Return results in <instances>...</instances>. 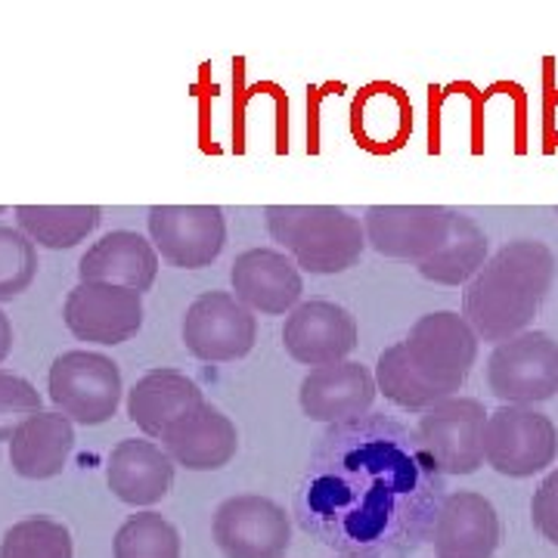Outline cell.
<instances>
[{
	"mask_svg": "<svg viewBox=\"0 0 558 558\" xmlns=\"http://www.w3.org/2000/svg\"><path fill=\"white\" fill-rule=\"evenodd\" d=\"M556 255L546 242L512 240L462 292V317L481 341L502 344L531 329L556 282Z\"/></svg>",
	"mask_w": 558,
	"mask_h": 558,
	"instance_id": "cell-1",
	"label": "cell"
},
{
	"mask_svg": "<svg viewBox=\"0 0 558 558\" xmlns=\"http://www.w3.org/2000/svg\"><path fill=\"white\" fill-rule=\"evenodd\" d=\"M264 218L270 240L314 277L351 270L366 248L363 220L339 205H267Z\"/></svg>",
	"mask_w": 558,
	"mask_h": 558,
	"instance_id": "cell-2",
	"label": "cell"
},
{
	"mask_svg": "<svg viewBox=\"0 0 558 558\" xmlns=\"http://www.w3.org/2000/svg\"><path fill=\"white\" fill-rule=\"evenodd\" d=\"M47 391L57 413L78 425H102L116 416L124 385L116 360L100 351L75 348V351H62L50 363Z\"/></svg>",
	"mask_w": 558,
	"mask_h": 558,
	"instance_id": "cell-3",
	"label": "cell"
},
{
	"mask_svg": "<svg viewBox=\"0 0 558 558\" xmlns=\"http://www.w3.org/2000/svg\"><path fill=\"white\" fill-rule=\"evenodd\" d=\"M403 344L418 376L444 398H457L478 360L481 339L457 311H432L410 326Z\"/></svg>",
	"mask_w": 558,
	"mask_h": 558,
	"instance_id": "cell-4",
	"label": "cell"
},
{
	"mask_svg": "<svg viewBox=\"0 0 558 558\" xmlns=\"http://www.w3.org/2000/svg\"><path fill=\"white\" fill-rule=\"evenodd\" d=\"M558 459V428L534 407H499L484 425V462L506 478H534Z\"/></svg>",
	"mask_w": 558,
	"mask_h": 558,
	"instance_id": "cell-5",
	"label": "cell"
},
{
	"mask_svg": "<svg viewBox=\"0 0 558 558\" xmlns=\"http://www.w3.org/2000/svg\"><path fill=\"white\" fill-rule=\"evenodd\" d=\"M487 388L506 407H534L558 395V341L527 329L487 357Z\"/></svg>",
	"mask_w": 558,
	"mask_h": 558,
	"instance_id": "cell-6",
	"label": "cell"
},
{
	"mask_svg": "<svg viewBox=\"0 0 558 558\" xmlns=\"http://www.w3.org/2000/svg\"><path fill=\"white\" fill-rule=\"evenodd\" d=\"M487 410L475 398H447L418 418V444L440 475H475L484 465Z\"/></svg>",
	"mask_w": 558,
	"mask_h": 558,
	"instance_id": "cell-7",
	"label": "cell"
},
{
	"mask_svg": "<svg viewBox=\"0 0 558 558\" xmlns=\"http://www.w3.org/2000/svg\"><path fill=\"white\" fill-rule=\"evenodd\" d=\"M183 348L205 363H233L252 354L258 317L233 292H202L180 323Z\"/></svg>",
	"mask_w": 558,
	"mask_h": 558,
	"instance_id": "cell-8",
	"label": "cell"
},
{
	"mask_svg": "<svg viewBox=\"0 0 558 558\" xmlns=\"http://www.w3.org/2000/svg\"><path fill=\"white\" fill-rule=\"evenodd\" d=\"M146 227L159 258L180 270L211 267L227 245V218L220 205H153Z\"/></svg>",
	"mask_w": 558,
	"mask_h": 558,
	"instance_id": "cell-9",
	"label": "cell"
},
{
	"mask_svg": "<svg viewBox=\"0 0 558 558\" xmlns=\"http://www.w3.org/2000/svg\"><path fill=\"white\" fill-rule=\"evenodd\" d=\"M453 208L447 205H369L363 211L366 245L381 258L422 264L450 236Z\"/></svg>",
	"mask_w": 558,
	"mask_h": 558,
	"instance_id": "cell-10",
	"label": "cell"
},
{
	"mask_svg": "<svg viewBox=\"0 0 558 558\" xmlns=\"http://www.w3.org/2000/svg\"><path fill=\"white\" fill-rule=\"evenodd\" d=\"M211 537L227 558H282L292 546V521L270 497L240 494L218 506Z\"/></svg>",
	"mask_w": 558,
	"mask_h": 558,
	"instance_id": "cell-11",
	"label": "cell"
},
{
	"mask_svg": "<svg viewBox=\"0 0 558 558\" xmlns=\"http://www.w3.org/2000/svg\"><path fill=\"white\" fill-rule=\"evenodd\" d=\"M62 319L78 341L116 348L143 329V295L124 286L78 279V286L65 295Z\"/></svg>",
	"mask_w": 558,
	"mask_h": 558,
	"instance_id": "cell-12",
	"label": "cell"
},
{
	"mask_svg": "<svg viewBox=\"0 0 558 558\" xmlns=\"http://www.w3.org/2000/svg\"><path fill=\"white\" fill-rule=\"evenodd\" d=\"M357 341V317L336 301H304L282 323L286 354L311 369L348 360Z\"/></svg>",
	"mask_w": 558,
	"mask_h": 558,
	"instance_id": "cell-13",
	"label": "cell"
},
{
	"mask_svg": "<svg viewBox=\"0 0 558 558\" xmlns=\"http://www.w3.org/2000/svg\"><path fill=\"white\" fill-rule=\"evenodd\" d=\"M233 295L264 317H282L299 307L304 279L295 260L279 248H248L230 270Z\"/></svg>",
	"mask_w": 558,
	"mask_h": 558,
	"instance_id": "cell-14",
	"label": "cell"
},
{
	"mask_svg": "<svg viewBox=\"0 0 558 558\" xmlns=\"http://www.w3.org/2000/svg\"><path fill=\"white\" fill-rule=\"evenodd\" d=\"M499 534V515L490 499L475 490H453L440 499L432 546L438 558H494Z\"/></svg>",
	"mask_w": 558,
	"mask_h": 558,
	"instance_id": "cell-15",
	"label": "cell"
},
{
	"mask_svg": "<svg viewBox=\"0 0 558 558\" xmlns=\"http://www.w3.org/2000/svg\"><path fill=\"white\" fill-rule=\"evenodd\" d=\"M379 395L376 373L357 360L317 366L301 379V413L311 422H339L366 413Z\"/></svg>",
	"mask_w": 558,
	"mask_h": 558,
	"instance_id": "cell-16",
	"label": "cell"
},
{
	"mask_svg": "<svg viewBox=\"0 0 558 558\" xmlns=\"http://www.w3.org/2000/svg\"><path fill=\"white\" fill-rule=\"evenodd\" d=\"M161 447L174 459V465H183L190 472H218L240 453V432L233 418L220 413L218 407L202 403L199 410L168 428Z\"/></svg>",
	"mask_w": 558,
	"mask_h": 558,
	"instance_id": "cell-17",
	"label": "cell"
},
{
	"mask_svg": "<svg viewBox=\"0 0 558 558\" xmlns=\"http://www.w3.org/2000/svg\"><path fill=\"white\" fill-rule=\"evenodd\" d=\"M78 277L81 282H109L143 295L156 286L159 252L134 230H112L81 255Z\"/></svg>",
	"mask_w": 558,
	"mask_h": 558,
	"instance_id": "cell-18",
	"label": "cell"
},
{
	"mask_svg": "<svg viewBox=\"0 0 558 558\" xmlns=\"http://www.w3.org/2000/svg\"><path fill=\"white\" fill-rule=\"evenodd\" d=\"M106 484L128 506H156L174 484V459L153 440L124 438L106 459Z\"/></svg>",
	"mask_w": 558,
	"mask_h": 558,
	"instance_id": "cell-19",
	"label": "cell"
},
{
	"mask_svg": "<svg viewBox=\"0 0 558 558\" xmlns=\"http://www.w3.org/2000/svg\"><path fill=\"white\" fill-rule=\"evenodd\" d=\"M202 388L180 369H149L128 391V416L146 438L161 440L171 425L199 410Z\"/></svg>",
	"mask_w": 558,
	"mask_h": 558,
	"instance_id": "cell-20",
	"label": "cell"
},
{
	"mask_svg": "<svg viewBox=\"0 0 558 558\" xmlns=\"http://www.w3.org/2000/svg\"><path fill=\"white\" fill-rule=\"evenodd\" d=\"M10 444V465L20 478H57L75 450V422L62 413H38L22 422Z\"/></svg>",
	"mask_w": 558,
	"mask_h": 558,
	"instance_id": "cell-21",
	"label": "cell"
},
{
	"mask_svg": "<svg viewBox=\"0 0 558 558\" xmlns=\"http://www.w3.org/2000/svg\"><path fill=\"white\" fill-rule=\"evenodd\" d=\"M490 260V240L469 215L457 211L450 236L428 260H422L418 277L435 286H469L478 277V270Z\"/></svg>",
	"mask_w": 558,
	"mask_h": 558,
	"instance_id": "cell-22",
	"label": "cell"
},
{
	"mask_svg": "<svg viewBox=\"0 0 558 558\" xmlns=\"http://www.w3.org/2000/svg\"><path fill=\"white\" fill-rule=\"evenodd\" d=\"M102 220L100 205H20L16 227L44 248H75Z\"/></svg>",
	"mask_w": 558,
	"mask_h": 558,
	"instance_id": "cell-23",
	"label": "cell"
},
{
	"mask_svg": "<svg viewBox=\"0 0 558 558\" xmlns=\"http://www.w3.org/2000/svg\"><path fill=\"white\" fill-rule=\"evenodd\" d=\"M376 385L385 398L407 413H425L435 403L447 400L438 388H432L428 381L418 376V369L410 363L407 344L398 341L391 348H385L376 363Z\"/></svg>",
	"mask_w": 558,
	"mask_h": 558,
	"instance_id": "cell-24",
	"label": "cell"
},
{
	"mask_svg": "<svg viewBox=\"0 0 558 558\" xmlns=\"http://www.w3.org/2000/svg\"><path fill=\"white\" fill-rule=\"evenodd\" d=\"M0 558H75L72 534L62 521L22 519L0 539Z\"/></svg>",
	"mask_w": 558,
	"mask_h": 558,
	"instance_id": "cell-25",
	"label": "cell"
},
{
	"mask_svg": "<svg viewBox=\"0 0 558 558\" xmlns=\"http://www.w3.org/2000/svg\"><path fill=\"white\" fill-rule=\"evenodd\" d=\"M112 558H180L178 527L159 512L131 515L116 534Z\"/></svg>",
	"mask_w": 558,
	"mask_h": 558,
	"instance_id": "cell-26",
	"label": "cell"
},
{
	"mask_svg": "<svg viewBox=\"0 0 558 558\" xmlns=\"http://www.w3.org/2000/svg\"><path fill=\"white\" fill-rule=\"evenodd\" d=\"M38 277V245L20 227L0 223V301L20 299Z\"/></svg>",
	"mask_w": 558,
	"mask_h": 558,
	"instance_id": "cell-27",
	"label": "cell"
},
{
	"mask_svg": "<svg viewBox=\"0 0 558 558\" xmlns=\"http://www.w3.org/2000/svg\"><path fill=\"white\" fill-rule=\"evenodd\" d=\"M44 413V398L32 381L20 373L0 369V440H10L16 435L22 422Z\"/></svg>",
	"mask_w": 558,
	"mask_h": 558,
	"instance_id": "cell-28",
	"label": "cell"
},
{
	"mask_svg": "<svg viewBox=\"0 0 558 558\" xmlns=\"http://www.w3.org/2000/svg\"><path fill=\"white\" fill-rule=\"evenodd\" d=\"M531 521L543 537L558 546V472L539 481L531 499Z\"/></svg>",
	"mask_w": 558,
	"mask_h": 558,
	"instance_id": "cell-29",
	"label": "cell"
},
{
	"mask_svg": "<svg viewBox=\"0 0 558 558\" xmlns=\"http://www.w3.org/2000/svg\"><path fill=\"white\" fill-rule=\"evenodd\" d=\"M10 351H13V323L0 311V363L10 357Z\"/></svg>",
	"mask_w": 558,
	"mask_h": 558,
	"instance_id": "cell-30",
	"label": "cell"
},
{
	"mask_svg": "<svg viewBox=\"0 0 558 558\" xmlns=\"http://www.w3.org/2000/svg\"><path fill=\"white\" fill-rule=\"evenodd\" d=\"M3 211H7V208H3V205H0V215H3Z\"/></svg>",
	"mask_w": 558,
	"mask_h": 558,
	"instance_id": "cell-31",
	"label": "cell"
},
{
	"mask_svg": "<svg viewBox=\"0 0 558 558\" xmlns=\"http://www.w3.org/2000/svg\"><path fill=\"white\" fill-rule=\"evenodd\" d=\"M341 558H360V556H341Z\"/></svg>",
	"mask_w": 558,
	"mask_h": 558,
	"instance_id": "cell-32",
	"label": "cell"
},
{
	"mask_svg": "<svg viewBox=\"0 0 558 558\" xmlns=\"http://www.w3.org/2000/svg\"><path fill=\"white\" fill-rule=\"evenodd\" d=\"M556 215H558V205H556Z\"/></svg>",
	"mask_w": 558,
	"mask_h": 558,
	"instance_id": "cell-33",
	"label": "cell"
}]
</instances>
